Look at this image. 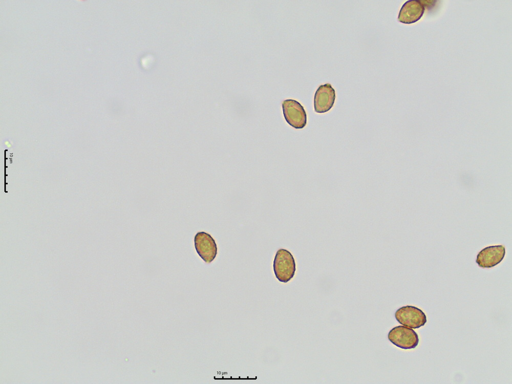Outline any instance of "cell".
<instances>
[{"instance_id": "6da1fadb", "label": "cell", "mask_w": 512, "mask_h": 384, "mask_svg": "<svg viewBox=\"0 0 512 384\" xmlns=\"http://www.w3.org/2000/svg\"><path fill=\"white\" fill-rule=\"evenodd\" d=\"M273 269L276 278L280 282L287 283L294 276L296 263L292 253L287 249L281 248L276 252Z\"/></svg>"}, {"instance_id": "7a4b0ae2", "label": "cell", "mask_w": 512, "mask_h": 384, "mask_svg": "<svg viewBox=\"0 0 512 384\" xmlns=\"http://www.w3.org/2000/svg\"><path fill=\"white\" fill-rule=\"evenodd\" d=\"M388 338L394 345L403 349H414L419 342L418 334L412 328L401 325L390 330Z\"/></svg>"}, {"instance_id": "3957f363", "label": "cell", "mask_w": 512, "mask_h": 384, "mask_svg": "<svg viewBox=\"0 0 512 384\" xmlns=\"http://www.w3.org/2000/svg\"><path fill=\"white\" fill-rule=\"evenodd\" d=\"M284 118L287 123L296 129H303L307 124V114L303 105L297 101L288 99L282 104Z\"/></svg>"}, {"instance_id": "277c9868", "label": "cell", "mask_w": 512, "mask_h": 384, "mask_svg": "<svg viewBox=\"0 0 512 384\" xmlns=\"http://www.w3.org/2000/svg\"><path fill=\"white\" fill-rule=\"evenodd\" d=\"M396 321L403 326L418 329L427 322L425 314L421 309L413 306H402L395 312Z\"/></svg>"}, {"instance_id": "5b68a950", "label": "cell", "mask_w": 512, "mask_h": 384, "mask_svg": "<svg viewBox=\"0 0 512 384\" xmlns=\"http://www.w3.org/2000/svg\"><path fill=\"white\" fill-rule=\"evenodd\" d=\"M194 241L199 256L206 263L212 262L217 254V246L211 235L204 231H199L195 234Z\"/></svg>"}, {"instance_id": "8992f818", "label": "cell", "mask_w": 512, "mask_h": 384, "mask_svg": "<svg viewBox=\"0 0 512 384\" xmlns=\"http://www.w3.org/2000/svg\"><path fill=\"white\" fill-rule=\"evenodd\" d=\"M505 248L503 245H494L484 247L477 255L476 262L483 268H492L501 263L505 257Z\"/></svg>"}, {"instance_id": "52a82bcc", "label": "cell", "mask_w": 512, "mask_h": 384, "mask_svg": "<svg viewBox=\"0 0 512 384\" xmlns=\"http://www.w3.org/2000/svg\"><path fill=\"white\" fill-rule=\"evenodd\" d=\"M336 98L334 88L330 83L319 86L314 96V109L316 113H324L333 107Z\"/></svg>"}, {"instance_id": "ba28073f", "label": "cell", "mask_w": 512, "mask_h": 384, "mask_svg": "<svg viewBox=\"0 0 512 384\" xmlns=\"http://www.w3.org/2000/svg\"><path fill=\"white\" fill-rule=\"evenodd\" d=\"M424 11L425 6L422 1H407L399 10L398 20L404 24H414L421 19Z\"/></svg>"}]
</instances>
